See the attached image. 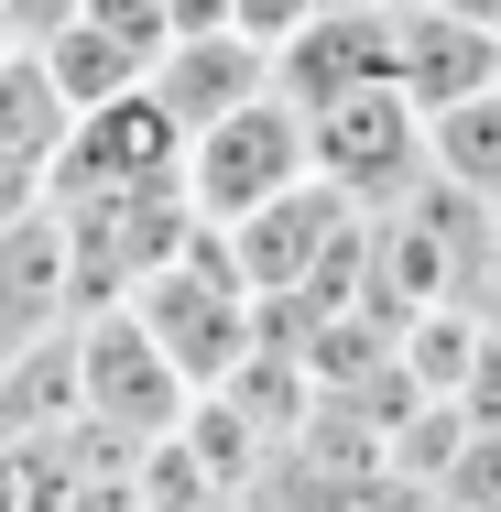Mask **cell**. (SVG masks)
I'll return each mask as SVG.
<instances>
[{
	"instance_id": "8",
	"label": "cell",
	"mask_w": 501,
	"mask_h": 512,
	"mask_svg": "<svg viewBox=\"0 0 501 512\" xmlns=\"http://www.w3.org/2000/svg\"><path fill=\"white\" fill-rule=\"evenodd\" d=\"M55 327H77V262H66L55 207H33V218L0 229V360H22Z\"/></svg>"
},
{
	"instance_id": "17",
	"label": "cell",
	"mask_w": 501,
	"mask_h": 512,
	"mask_svg": "<svg viewBox=\"0 0 501 512\" xmlns=\"http://www.w3.org/2000/svg\"><path fill=\"white\" fill-rule=\"evenodd\" d=\"M33 207H44V164H22V153L0 142V229H11V218H33Z\"/></svg>"
},
{
	"instance_id": "16",
	"label": "cell",
	"mask_w": 501,
	"mask_h": 512,
	"mask_svg": "<svg viewBox=\"0 0 501 512\" xmlns=\"http://www.w3.org/2000/svg\"><path fill=\"white\" fill-rule=\"evenodd\" d=\"M88 22H109V33H131L142 55H164V0H88Z\"/></svg>"
},
{
	"instance_id": "12",
	"label": "cell",
	"mask_w": 501,
	"mask_h": 512,
	"mask_svg": "<svg viewBox=\"0 0 501 512\" xmlns=\"http://www.w3.org/2000/svg\"><path fill=\"white\" fill-rule=\"evenodd\" d=\"M425 175H447L458 197L501 207V88H480V99L425 120Z\"/></svg>"
},
{
	"instance_id": "3",
	"label": "cell",
	"mask_w": 501,
	"mask_h": 512,
	"mask_svg": "<svg viewBox=\"0 0 501 512\" xmlns=\"http://www.w3.org/2000/svg\"><path fill=\"white\" fill-rule=\"evenodd\" d=\"M305 153H316V175L360 207V218H382V207H403L425 186V109L403 99V88L327 99V109H305Z\"/></svg>"
},
{
	"instance_id": "18",
	"label": "cell",
	"mask_w": 501,
	"mask_h": 512,
	"mask_svg": "<svg viewBox=\"0 0 501 512\" xmlns=\"http://www.w3.org/2000/svg\"><path fill=\"white\" fill-rule=\"evenodd\" d=\"M175 33H240V22H229V0H164V44Z\"/></svg>"
},
{
	"instance_id": "19",
	"label": "cell",
	"mask_w": 501,
	"mask_h": 512,
	"mask_svg": "<svg viewBox=\"0 0 501 512\" xmlns=\"http://www.w3.org/2000/svg\"><path fill=\"white\" fill-rule=\"evenodd\" d=\"M491 306H501V207H491Z\"/></svg>"
},
{
	"instance_id": "6",
	"label": "cell",
	"mask_w": 501,
	"mask_h": 512,
	"mask_svg": "<svg viewBox=\"0 0 501 512\" xmlns=\"http://www.w3.org/2000/svg\"><path fill=\"white\" fill-rule=\"evenodd\" d=\"M273 88L295 109L393 88V0H327L316 22H295V33L273 44Z\"/></svg>"
},
{
	"instance_id": "14",
	"label": "cell",
	"mask_w": 501,
	"mask_h": 512,
	"mask_svg": "<svg viewBox=\"0 0 501 512\" xmlns=\"http://www.w3.org/2000/svg\"><path fill=\"white\" fill-rule=\"evenodd\" d=\"M88 0H0V44H55Z\"/></svg>"
},
{
	"instance_id": "10",
	"label": "cell",
	"mask_w": 501,
	"mask_h": 512,
	"mask_svg": "<svg viewBox=\"0 0 501 512\" xmlns=\"http://www.w3.org/2000/svg\"><path fill=\"white\" fill-rule=\"evenodd\" d=\"M88 414V382H77V327L33 338L22 360H0V447H33V436H66Z\"/></svg>"
},
{
	"instance_id": "9",
	"label": "cell",
	"mask_w": 501,
	"mask_h": 512,
	"mask_svg": "<svg viewBox=\"0 0 501 512\" xmlns=\"http://www.w3.org/2000/svg\"><path fill=\"white\" fill-rule=\"evenodd\" d=\"M262 88H273V44H251V33H175L153 55V99L175 109V131H207Z\"/></svg>"
},
{
	"instance_id": "15",
	"label": "cell",
	"mask_w": 501,
	"mask_h": 512,
	"mask_svg": "<svg viewBox=\"0 0 501 512\" xmlns=\"http://www.w3.org/2000/svg\"><path fill=\"white\" fill-rule=\"evenodd\" d=\"M316 11H327V0H229V22H240L251 44H284V33H295V22H316Z\"/></svg>"
},
{
	"instance_id": "4",
	"label": "cell",
	"mask_w": 501,
	"mask_h": 512,
	"mask_svg": "<svg viewBox=\"0 0 501 512\" xmlns=\"http://www.w3.org/2000/svg\"><path fill=\"white\" fill-rule=\"evenodd\" d=\"M77 382H88V425L131 436V447H164V436L197 414V382L164 360V338H153L131 306L77 316Z\"/></svg>"
},
{
	"instance_id": "2",
	"label": "cell",
	"mask_w": 501,
	"mask_h": 512,
	"mask_svg": "<svg viewBox=\"0 0 501 512\" xmlns=\"http://www.w3.org/2000/svg\"><path fill=\"white\" fill-rule=\"evenodd\" d=\"M305 175H316V153H305V109L284 99V88H262V99H240L229 120L186 131V197H197L207 229L273 207L284 186H305Z\"/></svg>"
},
{
	"instance_id": "7",
	"label": "cell",
	"mask_w": 501,
	"mask_h": 512,
	"mask_svg": "<svg viewBox=\"0 0 501 512\" xmlns=\"http://www.w3.org/2000/svg\"><path fill=\"white\" fill-rule=\"evenodd\" d=\"M393 88L425 120L480 99V88H501V33L458 0H393Z\"/></svg>"
},
{
	"instance_id": "11",
	"label": "cell",
	"mask_w": 501,
	"mask_h": 512,
	"mask_svg": "<svg viewBox=\"0 0 501 512\" xmlns=\"http://www.w3.org/2000/svg\"><path fill=\"white\" fill-rule=\"evenodd\" d=\"M33 55L55 66V88L77 99V120H88V109H109V99H131V88L153 77V55H142L131 33H109V22H88V11H77V22L55 33V44H33Z\"/></svg>"
},
{
	"instance_id": "13",
	"label": "cell",
	"mask_w": 501,
	"mask_h": 512,
	"mask_svg": "<svg viewBox=\"0 0 501 512\" xmlns=\"http://www.w3.org/2000/svg\"><path fill=\"white\" fill-rule=\"evenodd\" d=\"M66 131H77V99L55 88V66H44L33 44H11V55H0V142H11L22 164H55Z\"/></svg>"
},
{
	"instance_id": "5",
	"label": "cell",
	"mask_w": 501,
	"mask_h": 512,
	"mask_svg": "<svg viewBox=\"0 0 501 512\" xmlns=\"http://www.w3.org/2000/svg\"><path fill=\"white\" fill-rule=\"evenodd\" d=\"M186 175V131H175V109L153 99V77L131 88V99L88 109L77 131H66V153L44 164V197H109V186H175Z\"/></svg>"
},
{
	"instance_id": "1",
	"label": "cell",
	"mask_w": 501,
	"mask_h": 512,
	"mask_svg": "<svg viewBox=\"0 0 501 512\" xmlns=\"http://www.w3.org/2000/svg\"><path fill=\"white\" fill-rule=\"evenodd\" d=\"M131 316L164 338V360L186 371V382H229L240 360H251V338H262V306H251V284H240V262H229V240L197 229L164 273H142L131 284Z\"/></svg>"
}]
</instances>
